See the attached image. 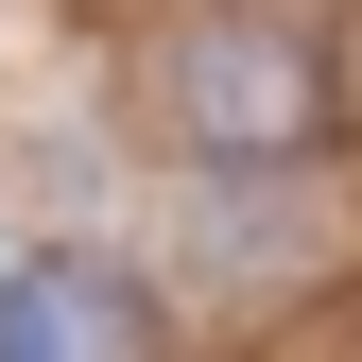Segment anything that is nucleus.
<instances>
[{
  "instance_id": "f257e3e1",
  "label": "nucleus",
  "mask_w": 362,
  "mask_h": 362,
  "mask_svg": "<svg viewBox=\"0 0 362 362\" xmlns=\"http://www.w3.org/2000/svg\"><path fill=\"white\" fill-rule=\"evenodd\" d=\"M156 121H173L190 156L293 173L310 139H328V35H310L293 0H207V18L156 35Z\"/></svg>"
},
{
  "instance_id": "f03ea898",
  "label": "nucleus",
  "mask_w": 362,
  "mask_h": 362,
  "mask_svg": "<svg viewBox=\"0 0 362 362\" xmlns=\"http://www.w3.org/2000/svg\"><path fill=\"white\" fill-rule=\"evenodd\" d=\"M121 362V345H156V293L121 276V259H86V242H18L0 259V362Z\"/></svg>"
}]
</instances>
